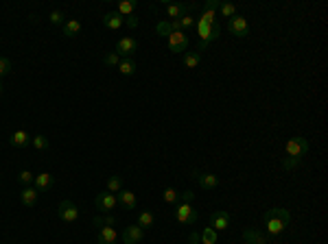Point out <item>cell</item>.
<instances>
[{
	"instance_id": "obj_37",
	"label": "cell",
	"mask_w": 328,
	"mask_h": 244,
	"mask_svg": "<svg viewBox=\"0 0 328 244\" xmlns=\"http://www.w3.org/2000/svg\"><path fill=\"white\" fill-rule=\"evenodd\" d=\"M188 242H191V244H199V231H195V229H193V231L188 233Z\"/></svg>"
},
{
	"instance_id": "obj_15",
	"label": "cell",
	"mask_w": 328,
	"mask_h": 244,
	"mask_svg": "<svg viewBox=\"0 0 328 244\" xmlns=\"http://www.w3.org/2000/svg\"><path fill=\"white\" fill-rule=\"evenodd\" d=\"M103 24L109 31H118V28H123V24H125V18H123L118 11H109L103 16Z\"/></svg>"
},
{
	"instance_id": "obj_7",
	"label": "cell",
	"mask_w": 328,
	"mask_h": 244,
	"mask_svg": "<svg viewBox=\"0 0 328 244\" xmlns=\"http://www.w3.org/2000/svg\"><path fill=\"white\" fill-rule=\"evenodd\" d=\"M57 216H59L64 223H77L79 220V210H77V205L72 203V201H62L59 207H57Z\"/></svg>"
},
{
	"instance_id": "obj_16",
	"label": "cell",
	"mask_w": 328,
	"mask_h": 244,
	"mask_svg": "<svg viewBox=\"0 0 328 244\" xmlns=\"http://www.w3.org/2000/svg\"><path fill=\"white\" fill-rule=\"evenodd\" d=\"M243 240L245 244H269V238L262 231H258V229H245L243 231Z\"/></svg>"
},
{
	"instance_id": "obj_34",
	"label": "cell",
	"mask_w": 328,
	"mask_h": 244,
	"mask_svg": "<svg viewBox=\"0 0 328 244\" xmlns=\"http://www.w3.org/2000/svg\"><path fill=\"white\" fill-rule=\"evenodd\" d=\"M103 63H105V65H109V68H116V65L121 63V57L116 55V53H109V55H105V57H103Z\"/></svg>"
},
{
	"instance_id": "obj_33",
	"label": "cell",
	"mask_w": 328,
	"mask_h": 244,
	"mask_svg": "<svg viewBox=\"0 0 328 244\" xmlns=\"http://www.w3.org/2000/svg\"><path fill=\"white\" fill-rule=\"evenodd\" d=\"M18 181H20V183H24V186H33L35 175L31 172V170H22V172L18 175Z\"/></svg>"
},
{
	"instance_id": "obj_4",
	"label": "cell",
	"mask_w": 328,
	"mask_h": 244,
	"mask_svg": "<svg viewBox=\"0 0 328 244\" xmlns=\"http://www.w3.org/2000/svg\"><path fill=\"white\" fill-rule=\"evenodd\" d=\"M138 40L136 38H123L118 40V44H116V50L114 53L118 55L121 59H134V55L138 53Z\"/></svg>"
},
{
	"instance_id": "obj_30",
	"label": "cell",
	"mask_w": 328,
	"mask_h": 244,
	"mask_svg": "<svg viewBox=\"0 0 328 244\" xmlns=\"http://www.w3.org/2000/svg\"><path fill=\"white\" fill-rule=\"evenodd\" d=\"M31 146L35 151H46L48 149V140H46V135H33L31 137Z\"/></svg>"
},
{
	"instance_id": "obj_23",
	"label": "cell",
	"mask_w": 328,
	"mask_h": 244,
	"mask_svg": "<svg viewBox=\"0 0 328 244\" xmlns=\"http://www.w3.org/2000/svg\"><path fill=\"white\" fill-rule=\"evenodd\" d=\"M199 61H201V55L197 53V50H193V53H184V59H182V63H184L188 70H195L197 65H199Z\"/></svg>"
},
{
	"instance_id": "obj_25",
	"label": "cell",
	"mask_w": 328,
	"mask_h": 244,
	"mask_svg": "<svg viewBox=\"0 0 328 244\" xmlns=\"http://www.w3.org/2000/svg\"><path fill=\"white\" fill-rule=\"evenodd\" d=\"M199 244H217V231L213 227H206L199 231Z\"/></svg>"
},
{
	"instance_id": "obj_3",
	"label": "cell",
	"mask_w": 328,
	"mask_h": 244,
	"mask_svg": "<svg viewBox=\"0 0 328 244\" xmlns=\"http://www.w3.org/2000/svg\"><path fill=\"white\" fill-rule=\"evenodd\" d=\"M197 218H199V214H197V210L191 203H177L175 205V220H177L180 225H195Z\"/></svg>"
},
{
	"instance_id": "obj_14",
	"label": "cell",
	"mask_w": 328,
	"mask_h": 244,
	"mask_svg": "<svg viewBox=\"0 0 328 244\" xmlns=\"http://www.w3.org/2000/svg\"><path fill=\"white\" fill-rule=\"evenodd\" d=\"M144 238V231L138 225H127L123 229V244H138Z\"/></svg>"
},
{
	"instance_id": "obj_18",
	"label": "cell",
	"mask_w": 328,
	"mask_h": 244,
	"mask_svg": "<svg viewBox=\"0 0 328 244\" xmlns=\"http://www.w3.org/2000/svg\"><path fill=\"white\" fill-rule=\"evenodd\" d=\"M35 190L38 192H46L55 186V177L50 175V172H40V175H35Z\"/></svg>"
},
{
	"instance_id": "obj_26",
	"label": "cell",
	"mask_w": 328,
	"mask_h": 244,
	"mask_svg": "<svg viewBox=\"0 0 328 244\" xmlns=\"http://www.w3.org/2000/svg\"><path fill=\"white\" fill-rule=\"evenodd\" d=\"M123 190V177L121 175H112L107 179V192H112V194H116V192Z\"/></svg>"
},
{
	"instance_id": "obj_36",
	"label": "cell",
	"mask_w": 328,
	"mask_h": 244,
	"mask_svg": "<svg viewBox=\"0 0 328 244\" xmlns=\"http://www.w3.org/2000/svg\"><path fill=\"white\" fill-rule=\"evenodd\" d=\"M193 201H195V192L193 190H186V192H182L180 194V203H191L193 205Z\"/></svg>"
},
{
	"instance_id": "obj_5",
	"label": "cell",
	"mask_w": 328,
	"mask_h": 244,
	"mask_svg": "<svg viewBox=\"0 0 328 244\" xmlns=\"http://www.w3.org/2000/svg\"><path fill=\"white\" fill-rule=\"evenodd\" d=\"M228 31L234 35V38H238V40L247 38V35H250V24H247V18L238 16V13H236L234 18L228 20Z\"/></svg>"
},
{
	"instance_id": "obj_21",
	"label": "cell",
	"mask_w": 328,
	"mask_h": 244,
	"mask_svg": "<svg viewBox=\"0 0 328 244\" xmlns=\"http://www.w3.org/2000/svg\"><path fill=\"white\" fill-rule=\"evenodd\" d=\"M81 33V22L70 18L64 22V38H77V35Z\"/></svg>"
},
{
	"instance_id": "obj_10",
	"label": "cell",
	"mask_w": 328,
	"mask_h": 244,
	"mask_svg": "<svg viewBox=\"0 0 328 244\" xmlns=\"http://www.w3.org/2000/svg\"><path fill=\"white\" fill-rule=\"evenodd\" d=\"M232 223V216L225 210H215L210 214V227L215 229V231H223V229H228Z\"/></svg>"
},
{
	"instance_id": "obj_31",
	"label": "cell",
	"mask_w": 328,
	"mask_h": 244,
	"mask_svg": "<svg viewBox=\"0 0 328 244\" xmlns=\"http://www.w3.org/2000/svg\"><path fill=\"white\" fill-rule=\"evenodd\" d=\"M219 13H221L223 18H234L236 16V7L232 3H221L219 5Z\"/></svg>"
},
{
	"instance_id": "obj_32",
	"label": "cell",
	"mask_w": 328,
	"mask_h": 244,
	"mask_svg": "<svg viewBox=\"0 0 328 244\" xmlns=\"http://www.w3.org/2000/svg\"><path fill=\"white\" fill-rule=\"evenodd\" d=\"M48 20H50V24H64V22H66V13L62 9H55V11H50Z\"/></svg>"
},
{
	"instance_id": "obj_8",
	"label": "cell",
	"mask_w": 328,
	"mask_h": 244,
	"mask_svg": "<svg viewBox=\"0 0 328 244\" xmlns=\"http://www.w3.org/2000/svg\"><path fill=\"white\" fill-rule=\"evenodd\" d=\"M191 177L197 181V186L201 190H215L219 186V177L213 172H201V170H193Z\"/></svg>"
},
{
	"instance_id": "obj_12",
	"label": "cell",
	"mask_w": 328,
	"mask_h": 244,
	"mask_svg": "<svg viewBox=\"0 0 328 244\" xmlns=\"http://www.w3.org/2000/svg\"><path fill=\"white\" fill-rule=\"evenodd\" d=\"M31 133L24 131V129H18L13 131L9 135V144L13 146V149H26V146H31Z\"/></svg>"
},
{
	"instance_id": "obj_39",
	"label": "cell",
	"mask_w": 328,
	"mask_h": 244,
	"mask_svg": "<svg viewBox=\"0 0 328 244\" xmlns=\"http://www.w3.org/2000/svg\"><path fill=\"white\" fill-rule=\"evenodd\" d=\"M0 94H3V83H0Z\"/></svg>"
},
{
	"instance_id": "obj_20",
	"label": "cell",
	"mask_w": 328,
	"mask_h": 244,
	"mask_svg": "<svg viewBox=\"0 0 328 244\" xmlns=\"http://www.w3.org/2000/svg\"><path fill=\"white\" fill-rule=\"evenodd\" d=\"M138 227L142 229V231H147V229H153L156 227V214H153L151 210H142L140 214H138Z\"/></svg>"
},
{
	"instance_id": "obj_22",
	"label": "cell",
	"mask_w": 328,
	"mask_h": 244,
	"mask_svg": "<svg viewBox=\"0 0 328 244\" xmlns=\"http://www.w3.org/2000/svg\"><path fill=\"white\" fill-rule=\"evenodd\" d=\"M116 68H118V72L121 75H125V77H131L136 72V59H121V63L116 65Z\"/></svg>"
},
{
	"instance_id": "obj_38",
	"label": "cell",
	"mask_w": 328,
	"mask_h": 244,
	"mask_svg": "<svg viewBox=\"0 0 328 244\" xmlns=\"http://www.w3.org/2000/svg\"><path fill=\"white\" fill-rule=\"evenodd\" d=\"M125 24H127V26H131V28H134V26H136V24H138V20H136V18H134V16H129V18H127V20H125Z\"/></svg>"
},
{
	"instance_id": "obj_29",
	"label": "cell",
	"mask_w": 328,
	"mask_h": 244,
	"mask_svg": "<svg viewBox=\"0 0 328 244\" xmlns=\"http://www.w3.org/2000/svg\"><path fill=\"white\" fill-rule=\"evenodd\" d=\"M156 33L162 35V38H169V35L173 33V26H171V20H162L156 24Z\"/></svg>"
},
{
	"instance_id": "obj_17",
	"label": "cell",
	"mask_w": 328,
	"mask_h": 244,
	"mask_svg": "<svg viewBox=\"0 0 328 244\" xmlns=\"http://www.w3.org/2000/svg\"><path fill=\"white\" fill-rule=\"evenodd\" d=\"M118 242V231L114 227H101L99 229V238L97 244H116Z\"/></svg>"
},
{
	"instance_id": "obj_11",
	"label": "cell",
	"mask_w": 328,
	"mask_h": 244,
	"mask_svg": "<svg viewBox=\"0 0 328 244\" xmlns=\"http://www.w3.org/2000/svg\"><path fill=\"white\" fill-rule=\"evenodd\" d=\"M166 40H169V50L171 53H184V50L188 48V35L182 33V31H173Z\"/></svg>"
},
{
	"instance_id": "obj_6",
	"label": "cell",
	"mask_w": 328,
	"mask_h": 244,
	"mask_svg": "<svg viewBox=\"0 0 328 244\" xmlns=\"http://www.w3.org/2000/svg\"><path fill=\"white\" fill-rule=\"evenodd\" d=\"M94 205H97V210L101 214H112L118 207V201H116V194H112V192H101L94 198Z\"/></svg>"
},
{
	"instance_id": "obj_19",
	"label": "cell",
	"mask_w": 328,
	"mask_h": 244,
	"mask_svg": "<svg viewBox=\"0 0 328 244\" xmlns=\"http://www.w3.org/2000/svg\"><path fill=\"white\" fill-rule=\"evenodd\" d=\"M38 196L40 192L35 190V186H24V190L20 192V201L24 207H35V203H38Z\"/></svg>"
},
{
	"instance_id": "obj_28",
	"label": "cell",
	"mask_w": 328,
	"mask_h": 244,
	"mask_svg": "<svg viewBox=\"0 0 328 244\" xmlns=\"http://www.w3.org/2000/svg\"><path fill=\"white\" fill-rule=\"evenodd\" d=\"M92 223L97 225L99 229H101V227H114V225H116V218L112 216V214H103V216H97V218H94Z\"/></svg>"
},
{
	"instance_id": "obj_24",
	"label": "cell",
	"mask_w": 328,
	"mask_h": 244,
	"mask_svg": "<svg viewBox=\"0 0 328 244\" xmlns=\"http://www.w3.org/2000/svg\"><path fill=\"white\" fill-rule=\"evenodd\" d=\"M136 7H138V3H136V0H121V3H118V9H116V11H118L123 18H125V16L129 18L131 13L136 11Z\"/></svg>"
},
{
	"instance_id": "obj_1",
	"label": "cell",
	"mask_w": 328,
	"mask_h": 244,
	"mask_svg": "<svg viewBox=\"0 0 328 244\" xmlns=\"http://www.w3.org/2000/svg\"><path fill=\"white\" fill-rule=\"evenodd\" d=\"M309 149H311V144L306 137H302V135L291 137L289 142L284 144V157L280 159V166L284 172H293V170L302 164V159H304V155L309 153Z\"/></svg>"
},
{
	"instance_id": "obj_35",
	"label": "cell",
	"mask_w": 328,
	"mask_h": 244,
	"mask_svg": "<svg viewBox=\"0 0 328 244\" xmlns=\"http://www.w3.org/2000/svg\"><path fill=\"white\" fill-rule=\"evenodd\" d=\"M11 68H13V65H11L9 59H7V57H0V77H7V75L11 72Z\"/></svg>"
},
{
	"instance_id": "obj_27",
	"label": "cell",
	"mask_w": 328,
	"mask_h": 244,
	"mask_svg": "<svg viewBox=\"0 0 328 244\" xmlns=\"http://www.w3.org/2000/svg\"><path fill=\"white\" fill-rule=\"evenodd\" d=\"M162 198H164V203H169V205H177L180 203V192L175 188H164Z\"/></svg>"
},
{
	"instance_id": "obj_9",
	"label": "cell",
	"mask_w": 328,
	"mask_h": 244,
	"mask_svg": "<svg viewBox=\"0 0 328 244\" xmlns=\"http://www.w3.org/2000/svg\"><path fill=\"white\" fill-rule=\"evenodd\" d=\"M191 11H195V5L191 3H169L166 5V20H180Z\"/></svg>"
},
{
	"instance_id": "obj_2",
	"label": "cell",
	"mask_w": 328,
	"mask_h": 244,
	"mask_svg": "<svg viewBox=\"0 0 328 244\" xmlns=\"http://www.w3.org/2000/svg\"><path fill=\"white\" fill-rule=\"evenodd\" d=\"M289 220H291V214H289V210H284V207H272V210H267L262 214V225H265V231L269 238L280 235L284 229H287Z\"/></svg>"
},
{
	"instance_id": "obj_13",
	"label": "cell",
	"mask_w": 328,
	"mask_h": 244,
	"mask_svg": "<svg viewBox=\"0 0 328 244\" xmlns=\"http://www.w3.org/2000/svg\"><path fill=\"white\" fill-rule=\"evenodd\" d=\"M116 201H118V205L123 207V210H138V198L134 192H129L123 188L121 192H116Z\"/></svg>"
}]
</instances>
